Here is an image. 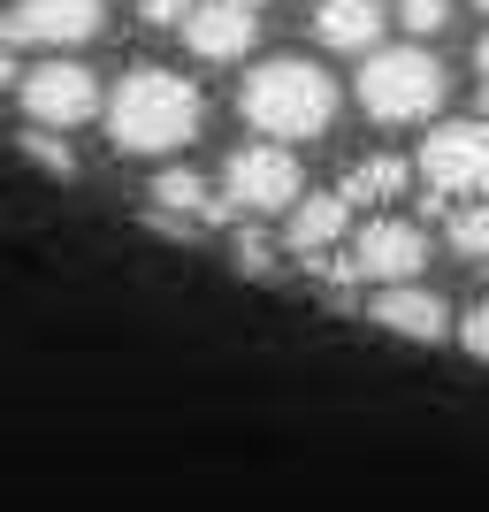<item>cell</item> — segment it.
<instances>
[{
  "label": "cell",
  "instance_id": "cell-1",
  "mask_svg": "<svg viewBox=\"0 0 489 512\" xmlns=\"http://www.w3.org/2000/svg\"><path fill=\"white\" fill-rule=\"evenodd\" d=\"M199 85L176 77V69H130L115 100H107V130L123 153H176L199 138Z\"/></svg>",
  "mask_w": 489,
  "mask_h": 512
},
{
  "label": "cell",
  "instance_id": "cell-2",
  "mask_svg": "<svg viewBox=\"0 0 489 512\" xmlns=\"http://www.w3.org/2000/svg\"><path fill=\"white\" fill-rule=\"evenodd\" d=\"M245 123H253L260 138H276V146L321 138V130L337 123V85H329L314 62L276 54V62H260L253 77H245Z\"/></svg>",
  "mask_w": 489,
  "mask_h": 512
},
{
  "label": "cell",
  "instance_id": "cell-3",
  "mask_svg": "<svg viewBox=\"0 0 489 512\" xmlns=\"http://www.w3.org/2000/svg\"><path fill=\"white\" fill-rule=\"evenodd\" d=\"M360 107L375 123H421L444 107V62L428 46H375L360 69Z\"/></svg>",
  "mask_w": 489,
  "mask_h": 512
},
{
  "label": "cell",
  "instance_id": "cell-4",
  "mask_svg": "<svg viewBox=\"0 0 489 512\" xmlns=\"http://www.w3.org/2000/svg\"><path fill=\"white\" fill-rule=\"evenodd\" d=\"M306 199V176H298L291 146H237L230 169H222V214H283Z\"/></svg>",
  "mask_w": 489,
  "mask_h": 512
},
{
  "label": "cell",
  "instance_id": "cell-5",
  "mask_svg": "<svg viewBox=\"0 0 489 512\" xmlns=\"http://www.w3.org/2000/svg\"><path fill=\"white\" fill-rule=\"evenodd\" d=\"M421 176L436 199L489 192V123H436L421 146Z\"/></svg>",
  "mask_w": 489,
  "mask_h": 512
},
{
  "label": "cell",
  "instance_id": "cell-6",
  "mask_svg": "<svg viewBox=\"0 0 489 512\" xmlns=\"http://www.w3.org/2000/svg\"><path fill=\"white\" fill-rule=\"evenodd\" d=\"M16 92H23V107H31L39 130H69V123H85L92 107H100V77H92L85 62H39Z\"/></svg>",
  "mask_w": 489,
  "mask_h": 512
},
{
  "label": "cell",
  "instance_id": "cell-7",
  "mask_svg": "<svg viewBox=\"0 0 489 512\" xmlns=\"http://www.w3.org/2000/svg\"><path fill=\"white\" fill-rule=\"evenodd\" d=\"M352 260H360V276H375L383 291H398V283H413L428 268V230H421V222L383 214V222H367V230H360Z\"/></svg>",
  "mask_w": 489,
  "mask_h": 512
},
{
  "label": "cell",
  "instance_id": "cell-8",
  "mask_svg": "<svg viewBox=\"0 0 489 512\" xmlns=\"http://www.w3.org/2000/svg\"><path fill=\"white\" fill-rule=\"evenodd\" d=\"M0 31L8 46H85L100 31V0H16Z\"/></svg>",
  "mask_w": 489,
  "mask_h": 512
},
{
  "label": "cell",
  "instance_id": "cell-9",
  "mask_svg": "<svg viewBox=\"0 0 489 512\" xmlns=\"http://www.w3.org/2000/svg\"><path fill=\"white\" fill-rule=\"evenodd\" d=\"M367 314L383 321V329H398V337H413V344H436V337H451V306L436 299V291H421V283L375 291V306H367Z\"/></svg>",
  "mask_w": 489,
  "mask_h": 512
},
{
  "label": "cell",
  "instance_id": "cell-10",
  "mask_svg": "<svg viewBox=\"0 0 489 512\" xmlns=\"http://www.w3.org/2000/svg\"><path fill=\"white\" fill-rule=\"evenodd\" d=\"M184 46H192L199 62H237V54L253 46V16L230 8V0H199L192 23H184Z\"/></svg>",
  "mask_w": 489,
  "mask_h": 512
},
{
  "label": "cell",
  "instance_id": "cell-11",
  "mask_svg": "<svg viewBox=\"0 0 489 512\" xmlns=\"http://www.w3.org/2000/svg\"><path fill=\"white\" fill-rule=\"evenodd\" d=\"M146 214H169V222H222V207H214V184L199 169H161L153 176V192H146Z\"/></svg>",
  "mask_w": 489,
  "mask_h": 512
},
{
  "label": "cell",
  "instance_id": "cell-12",
  "mask_svg": "<svg viewBox=\"0 0 489 512\" xmlns=\"http://www.w3.org/2000/svg\"><path fill=\"white\" fill-rule=\"evenodd\" d=\"M375 31H383L375 0H321L314 8V39L337 46V54H375Z\"/></svg>",
  "mask_w": 489,
  "mask_h": 512
},
{
  "label": "cell",
  "instance_id": "cell-13",
  "mask_svg": "<svg viewBox=\"0 0 489 512\" xmlns=\"http://www.w3.org/2000/svg\"><path fill=\"white\" fill-rule=\"evenodd\" d=\"M344 222H352V207H344L337 192H314V199H298V207H291V253H298V260L329 253V245L344 237Z\"/></svg>",
  "mask_w": 489,
  "mask_h": 512
},
{
  "label": "cell",
  "instance_id": "cell-14",
  "mask_svg": "<svg viewBox=\"0 0 489 512\" xmlns=\"http://www.w3.org/2000/svg\"><path fill=\"white\" fill-rule=\"evenodd\" d=\"M398 192H405V161H398V153H375V161H360V169L337 184L344 207H390Z\"/></svg>",
  "mask_w": 489,
  "mask_h": 512
},
{
  "label": "cell",
  "instance_id": "cell-15",
  "mask_svg": "<svg viewBox=\"0 0 489 512\" xmlns=\"http://www.w3.org/2000/svg\"><path fill=\"white\" fill-rule=\"evenodd\" d=\"M16 146H23V161H39L46 176H77V153H69L62 138H54V130H23Z\"/></svg>",
  "mask_w": 489,
  "mask_h": 512
},
{
  "label": "cell",
  "instance_id": "cell-16",
  "mask_svg": "<svg viewBox=\"0 0 489 512\" xmlns=\"http://www.w3.org/2000/svg\"><path fill=\"white\" fill-rule=\"evenodd\" d=\"M451 253H482L489 260V199L482 207H451Z\"/></svg>",
  "mask_w": 489,
  "mask_h": 512
},
{
  "label": "cell",
  "instance_id": "cell-17",
  "mask_svg": "<svg viewBox=\"0 0 489 512\" xmlns=\"http://www.w3.org/2000/svg\"><path fill=\"white\" fill-rule=\"evenodd\" d=\"M237 260H245V276H268V268H276V245H268V230H245V237H237Z\"/></svg>",
  "mask_w": 489,
  "mask_h": 512
},
{
  "label": "cell",
  "instance_id": "cell-18",
  "mask_svg": "<svg viewBox=\"0 0 489 512\" xmlns=\"http://www.w3.org/2000/svg\"><path fill=\"white\" fill-rule=\"evenodd\" d=\"M444 23H451V0H405V31L428 39V31H444Z\"/></svg>",
  "mask_w": 489,
  "mask_h": 512
},
{
  "label": "cell",
  "instance_id": "cell-19",
  "mask_svg": "<svg viewBox=\"0 0 489 512\" xmlns=\"http://www.w3.org/2000/svg\"><path fill=\"white\" fill-rule=\"evenodd\" d=\"M459 344H467L474 360H489V306H474V314L459 321Z\"/></svg>",
  "mask_w": 489,
  "mask_h": 512
},
{
  "label": "cell",
  "instance_id": "cell-20",
  "mask_svg": "<svg viewBox=\"0 0 489 512\" xmlns=\"http://www.w3.org/2000/svg\"><path fill=\"white\" fill-rule=\"evenodd\" d=\"M192 8H199V0H146V23H176V31H184Z\"/></svg>",
  "mask_w": 489,
  "mask_h": 512
},
{
  "label": "cell",
  "instance_id": "cell-21",
  "mask_svg": "<svg viewBox=\"0 0 489 512\" xmlns=\"http://www.w3.org/2000/svg\"><path fill=\"white\" fill-rule=\"evenodd\" d=\"M0 85H23V69H16V54L0 46Z\"/></svg>",
  "mask_w": 489,
  "mask_h": 512
},
{
  "label": "cell",
  "instance_id": "cell-22",
  "mask_svg": "<svg viewBox=\"0 0 489 512\" xmlns=\"http://www.w3.org/2000/svg\"><path fill=\"white\" fill-rule=\"evenodd\" d=\"M230 8H245V16H253V8H260V0H230Z\"/></svg>",
  "mask_w": 489,
  "mask_h": 512
},
{
  "label": "cell",
  "instance_id": "cell-23",
  "mask_svg": "<svg viewBox=\"0 0 489 512\" xmlns=\"http://www.w3.org/2000/svg\"><path fill=\"white\" fill-rule=\"evenodd\" d=\"M482 77H489V39H482Z\"/></svg>",
  "mask_w": 489,
  "mask_h": 512
},
{
  "label": "cell",
  "instance_id": "cell-24",
  "mask_svg": "<svg viewBox=\"0 0 489 512\" xmlns=\"http://www.w3.org/2000/svg\"><path fill=\"white\" fill-rule=\"evenodd\" d=\"M482 107H489V85H482Z\"/></svg>",
  "mask_w": 489,
  "mask_h": 512
},
{
  "label": "cell",
  "instance_id": "cell-25",
  "mask_svg": "<svg viewBox=\"0 0 489 512\" xmlns=\"http://www.w3.org/2000/svg\"><path fill=\"white\" fill-rule=\"evenodd\" d=\"M474 8H489V0H474Z\"/></svg>",
  "mask_w": 489,
  "mask_h": 512
}]
</instances>
